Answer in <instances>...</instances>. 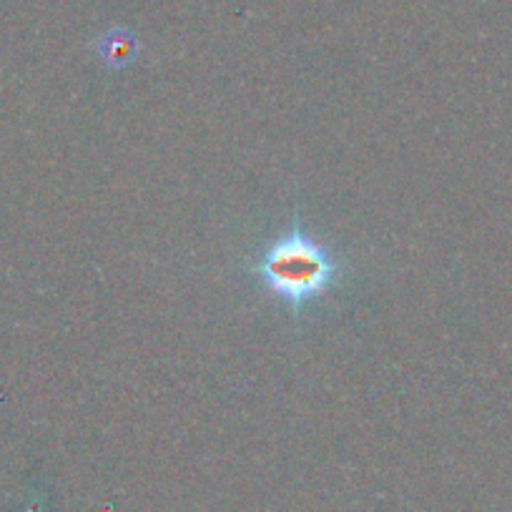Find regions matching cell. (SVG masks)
I'll list each match as a JSON object with an SVG mask.
<instances>
[{"instance_id": "obj_1", "label": "cell", "mask_w": 512, "mask_h": 512, "mask_svg": "<svg viewBox=\"0 0 512 512\" xmlns=\"http://www.w3.org/2000/svg\"><path fill=\"white\" fill-rule=\"evenodd\" d=\"M256 274L269 292L292 304L294 309H302L309 299L332 287L337 262L297 224L269 244L262 262L256 264Z\"/></svg>"}, {"instance_id": "obj_2", "label": "cell", "mask_w": 512, "mask_h": 512, "mask_svg": "<svg viewBox=\"0 0 512 512\" xmlns=\"http://www.w3.org/2000/svg\"><path fill=\"white\" fill-rule=\"evenodd\" d=\"M93 53L108 71H123L141 56V41L131 28L113 26L93 41Z\"/></svg>"}]
</instances>
